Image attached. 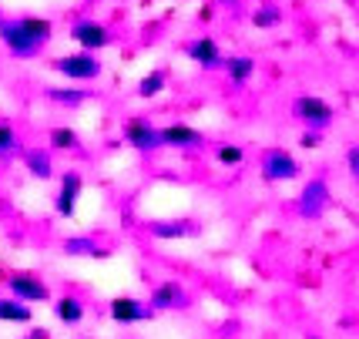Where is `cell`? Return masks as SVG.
Wrapping results in <instances>:
<instances>
[{
    "instance_id": "cell-1",
    "label": "cell",
    "mask_w": 359,
    "mask_h": 339,
    "mask_svg": "<svg viewBox=\"0 0 359 339\" xmlns=\"http://www.w3.org/2000/svg\"><path fill=\"white\" fill-rule=\"evenodd\" d=\"M54 67H57L64 77H71V81H94V77L101 74V61L94 58V51H81V54L57 58Z\"/></svg>"
},
{
    "instance_id": "cell-2",
    "label": "cell",
    "mask_w": 359,
    "mask_h": 339,
    "mask_svg": "<svg viewBox=\"0 0 359 339\" xmlns=\"http://www.w3.org/2000/svg\"><path fill=\"white\" fill-rule=\"evenodd\" d=\"M0 41L7 44V51L14 58H34V54H41V44H34L31 37L20 31L17 20H0Z\"/></svg>"
},
{
    "instance_id": "cell-3",
    "label": "cell",
    "mask_w": 359,
    "mask_h": 339,
    "mask_svg": "<svg viewBox=\"0 0 359 339\" xmlns=\"http://www.w3.org/2000/svg\"><path fill=\"white\" fill-rule=\"evenodd\" d=\"M71 37H74L84 51H101V47L111 44L108 27H104V24H97V20H78V24L71 27Z\"/></svg>"
},
{
    "instance_id": "cell-4",
    "label": "cell",
    "mask_w": 359,
    "mask_h": 339,
    "mask_svg": "<svg viewBox=\"0 0 359 339\" xmlns=\"http://www.w3.org/2000/svg\"><path fill=\"white\" fill-rule=\"evenodd\" d=\"M7 286H11V293H14L20 303H44L47 295H50L44 282L37 276H31V272H17V276H11Z\"/></svg>"
},
{
    "instance_id": "cell-5",
    "label": "cell",
    "mask_w": 359,
    "mask_h": 339,
    "mask_svg": "<svg viewBox=\"0 0 359 339\" xmlns=\"http://www.w3.org/2000/svg\"><path fill=\"white\" fill-rule=\"evenodd\" d=\"M125 141L131 145V148H138V152H151V148L161 145L158 131L144 121V118H131V121L125 124Z\"/></svg>"
},
{
    "instance_id": "cell-6",
    "label": "cell",
    "mask_w": 359,
    "mask_h": 339,
    "mask_svg": "<svg viewBox=\"0 0 359 339\" xmlns=\"http://www.w3.org/2000/svg\"><path fill=\"white\" fill-rule=\"evenodd\" d=\"M188 58L198 64V67H225V58H222L219 44L212 37H198L188 44Z\"/></svg>"
},
{
    "instance_id": "cell-7",
    "label": "cell",
    "mask_w": 359,
    "mask_h": 339,
    "mask_svg": "<svg viewBox=\"0 0 359 339\" xmlns=\"http://www.w3.org/2000/svg\"><path fill=\"white\" fill-rule=\"evenodd\" d=\"M111 319L121 326H131V323H141V319H148V312L141 306L138 299H131V295H118V299H111Z\"/></svg>"
},
{
    "instance_id": "cell-8",
    "label": "cell",
    "mask_w": 359,
    "mask_h": 339,
    "mask_svg": "<svg viewBox=\"0 0 359 339\" xmlns=\"http://www.w3.org/2000/svg\"><path fill=\"white\" fill-rule=\"evenodd\" d=\"M296 114L302 121L316 124V128H323V124L332 121V108H329L326 101H319V98H299L296 101Z\"/></svg>"
},
{
    "instance_id": "cell-9",
    "label": "cell",
    "mask_w": 359,
    "mask_h": 339,
    "mask_svg": "<svg viewBox=\"0 0 359 339\" xmlns=\"http://www.w3.org/2000/svg\"><path fill=\"white\" fill-rule=\"evenodd\" d=\"M158 138H161V145H172V148H195L202 141V135L191 124H168V128L158 131Z\"/></svg>"
},
{
    "instance_id": "cell-10",
    "label": "cell",
    "mask_w": 359,
    "mask_h": 339,
    "mask_svg": "<svg viewBox=\"0 0 359 339\" xmlns=\"http://www.w3.org/2000/svg\"><path fill=\"white\" fill-rule=\"evenodd\" d=\"M262 168H266L269 178H296L299 175V165H296V158L292 154H285V152H269L266 158H262Z\"/></svg>"
},
{
    "instance_id": "cell-11",
    "label": "cell",
    "mask_w": 359,
    "mask_h": 339,
    "mask_svg": "<svg viewBox=\"0 0 359 339\" xmlns=\"http://www.w3.org/2000/svg\"><path fill=\"white\" fill-rule=\"evenodd\" d=\"M78 195H81V175L78 171H67L61 182V195H57V212L61 215H74V208H78Z\"/></svg>"
},
{
    "instance_id": "cell-12",
    "label": "cell",
    "mask_w": 359,
    "mask_h": 339,
    "mask_svg": "<svg viewBox=\"0 0 359 339\" xmlns=\"http://www.w3.org/2000/svg\"><path fill=\"white\" fill-rule=\"evenodd\" d=\"M185 303V293H182V286L178 282H161L155 293H151V306L155 309H175Z\"/></svg>"
},
{
    "instance_id": "cell-13",
    "label": "cell",
    "mask_w": 359,
    "mask_h": 339,
    "mask_svg": "<svg viewBox=\"0 0 359 339\" xmlns=\"http://www.w3.org/2000/svg\"><path fill=\"white\" fill-rule=\"evenodd\" d=\"M54 316L67 326H78L81 319H84V306H81L74 295H61V299L54 303Z\"/></svg>"
},
{
    "instance_id": "cell-14",
    "label": "cell",
    "mask_w": 359,
    "mask_h": 339,
    "mask_svg": "<svg viewBox=\"0 0 359 339\" xmlns=\"http://www.w3.org/2000/svg\"><path fill=\"white\" fill-rule=\"evenodd\" d=\"M0 319L4 323H31V306L27 303H20V299H0Z\"/></svg>"
},
{
    "instance_id": "cell-15",
    "label": "cell",
    "mask_w": 359,
    "mask_h": 339,
    "mask_svg": "<svg viewBox=\"0 0 359 339\" xmlns=\"http://www.w3.org/2000/svg\"><path fill=\"white\" fill-rule=\"evenodd\" d=\"M17 24H20V31L27 34L34 44H44L50 37V20H44V17H17Z\"/></svg>"
},
{
    "instance_id": "cell-16",
    "label": "cell",
    "mask_w": 359,
    "mask_h": 339,
    "mask_svg": "<svg viewBox=\"0 0 359 339\" xmlns=\"http://www.w3.org/2000/svg\"><path fill=\"white\" fill-rule=\"evenodd\" d=\"M225 71L232 74V81H238V84H242V81H249V77H252L255 61H252V58H229V61H225Z\"/></svg>"
},
{
    "instance_id": "cell-17",
    "label": "cell",
    "mask_w": 359,
    "mask_h": 339,
    "mask_svg": "<svg viewBox=\"0 0 359 339\" xmlns=\"http://www.w3.org/2000/svg\"><path fill=\"white\" fill-rule=\"evenodd\" d=\"M323 201H326V185H309V192H306V199H302V212L306 215H319V208H323Z\"/></svg>"
},
{
    "instance_id": "cell-18",
    "label": "cell",
    "mask_w": 359,
    "mask_h": 339,
    "mask_svg": "<svg viewBox=\"0 0 359 339\" xmlns=\"http://www.w3.org/2000/svg\"><path fill=\"white\" fill-rule=\"evenodd\" d=\"M165 91V71H151L148 77H141L138 84V98H155Z\"/></svg>"
},
{
    "instance_id": "cell-19",
    "label": "cell",
    "mask_w": 359,
    "mask_h": 339,
    "mask_svg": "<svg viewBox=\"0 0 359 339\" xmlns=\"http://www.w3.org/2000/svg\"><path fill=\"white\" fill-rule=\"evenodd\" d=\"M50 145L61 148V152H71V148H78V131L74 128H54L50 131Z\"/></svg>"
},
{
    "instance_id": "cell-20",
    "label": "cell",
    "mask_w": 359,
    "mask_h": 339,
    "mask_svg": "<svg viewBox=\"0 0 359 339\" xmlns=\"http://www.w3.org/2000/svg\"><path fill=\"white\" fill-rule=\"evenodd\" d=\"M47 98H50V101H57V105H71V108H78L81 101H84V91H78V88H74V91H57V88H50Z\"/></svg>"
},
{
    "instance_id": "cell-21",
    "label": "cell",
    "mask_w": 359,
    "mask_h": 339,
    "mask_svg": "<svg viewBox=\"0 0 359 339\" xmlns=\"http://www.w3.org/2000/svg\"><path fill=\"white\" fill-rule=\"evenodd\" d=\"M242 158H245V152H242L238 145H222V148H219V161L225 165V168H235V165H242Z\"/></svg>"
},
{
    "instance_id": "cell-22",
    "label": "cell",
    "mask_w": 359,
    "mask_h": 339,
    "mask_svg": "<svg viewBox=\"0 0 359 339\" xmlns=\"http://www.w3.org/2000/svg\"><path fill=\"white\" fill-rule=\"evenodd\" d=\"M279 20L282 17L276 7H266V11H255V14H252V24H255V27H276Z\"/></svg>"
},
{
    "instance_id": "cell-23",
    "label": "cell",
    "mask_w": 359,
    "mask_h": 339,
    "mask_svg": "<svg viewBox=\"0 0 359 339\" xmlns=\"http://www.w3.org/2000/svg\"><path fill=\"white\" fill-rule=\"evenodd\" d=\"M27 161H31V171L37 178H47V175H50V161H47L41 152H27Z\"/></svg>"
},
{
    "instance_id": "cell-24",
    "label": "cell",
    "mask_w": 359,
    "mask_h": 339,
    "mask_svg": "<svg viewBox=\"0 0 359 339\" xmlns=\"http://www.w3.org/2000/svg\"><path fill=\"white\" fill-rule=\"evenodd\" d=\"M14 148H17V135H14V128H11V124H0V154L14 152Z\"/></svg>"
},
{
    "instance_id": "cell-25",
    "label": "cell",
    "mask_w": 359,
    "mask_h": 339,
    "mask_svg": "<svg viewBox=\"0 0 359 339\" xmlns=\"http://www.w3.org/2000/svg\"><path fill=\"white\" fill-rule=\"evenodd\" d=\"M185 225H155V235H161V239H175V235H185Z\"/></svg>"
},
{
    "instance_id": "cell-26",
    "label": "cell",
    "mask_w": 359,
    "mask_h": 339,
    "mask_svg": "<svg viewBox=\"0 0 359 339\" xmlns=\"http://www.w3.org/2000/svg\"><path fill=\"white\" fill-rule=\"evenodd\" d=\"M302 145H306V148H316V145H319V138H316V135H306V138H302Z\"/></svg>"
},
{
    "instance_id": "cell-27",
    "label": "cell",
    "mask_w": 359,
    "mask_h": 339,
    "mask_svg": "<svg viewBox=\"0 0 359 339\" xmlns=\"http://www.w3.org/2000/svg\"><path fill=\"white\" fill-rule=\"evenodd\" d=\"M27 339H47V333H41V329H37V333H31Z\"/></svg>"
}]
</instances>
